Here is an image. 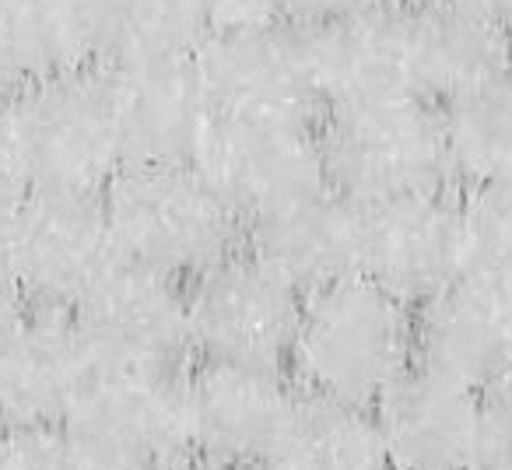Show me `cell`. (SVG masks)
Wrapping results in <instances>:
<instances>
[{
	"mask_svg": "<svg viewBox=\"0 0 512 470\" xmlns=\"http://www.w3.org/2000/svg\"><path fill=\"white\" fill-rule=\"evenodd\" d=\"M414 365V309L376 281L348 278L306 295L288 358L299 390L376 407Z\"/></svg>",
	"mask_w": 512,
	"mask_h": 470,
	"instance_id": "obj_1",
	"label": "cell"
},
{
	"mask_svg": "<svg viewBox=\"0 0 512 470\" xmlns=\"http://www.w3.org/2000/svg\"><path fill=\"white\" fill-rule=\"evenodd\" d=\"M0 116L32 190L102 197L130 165L106 67L32 78Z\"/></svg>",
	"mask_w": 512,
	"mask_h": 470,
	"instance_id": "obj_2",
	"label": "cell"
},
{
	"mask_svg": "<svg viewBox=\"0 0 512 470\" xmlns=\"http://www.w3.org/2000/svg\"><path fill=\"white\" fill-rule=\"evenodd\" d=\"M102 204L120 257L186 285L242 250L246 225L197 165L130 162Z\"/></svg>",
	"mask_w": 512,
	"mask_h": 470,
	"instance_id": "obj_3",
	"label": "cell"
},
{
	"mask_svg": "<svg viewBox=\"0 0 512 470\" xmlns=\"http://www.w3.org/2000/svg\"><path fill=\"white\" fill-rule=\"evenodd\" d=\"M320 144L330 186L362 207L446 190L453 179L442 106L421 95L327 109Z\"/></svg>",
	"mask_w": 512,
	"mask_h": 470,
	"instance_id": "obj_4",
	"label": "cell"
},
{
	"mask_svg": "<svg viewBox=\"0 0 512 470\" xmlns=\"http://www.w3.org/2000/svg\"><path fill=\"white\" fill-rule=\"evenodd\" d=\"M60 428L92 470H186L193 460L183 372L95 365Z\"/></svg>",
	"mask_w": 512,
	"mask_h": 470,
	"instance_id": "obj_5",
	"label": "cell"
},
{
	"mask_svg": "<svg viewBox=\"0 0 512 470\" xmlns=\"http://www.w3.org/2000/svg\"><path fill=\"white\" fill-rule=\"evenodd\" d=\"M8 257L29 306L71 313L120 257L102 197L29 190L0 225Z\"/></svg>",
	"mask_w": 512,
	"mask_h": 470,
	"instance_id": "obj_6",
	"label": "cell"
},
{
	"mask_svg": "<svg viewBox=\"0 0 512 470\" xmlns=\"http://www.w3.org/2000/svg\"><path fill=\"white\" fill-rule=\"evenodd\" d=\"M197 362L285 369L302 320V295L242 246L190 281Z\"/></svg>",
	"mask_w": 512,
	"mask_h": 470,
	"instance_id": "obj_7",
	"label": "cell"
},
{
	"mask_svg": "<svg viewBox=\"0 0 512 470\" xmlns=\"http://www.w3.org/2000/svg\"><path fill=\"white\" fill-rule=\"evenodd\" d=\"M71 316L102 369L183 372L193 355L186 281L137 260L116 257Z\"/></svg>",
	"mask_w": 512,
	"mask_h": 470,
	"instance_id": "obj_8",
	"label": "cell"
},
{
	"mask_svg": "<svg viewBox=\"0 0 512 470\" xmlns=\"http://www.w3.org/2000/svg\"><path fill=\"white\" fill-rule=\"evenodd\" d=\"M193 165L239 214L242 225L285 211L330 186L320 127L309 123L218 116Z\"/></svg>",
	"mask_w": 512,
	"mask_h": 470,
	"instance_id": "obj_9",
	"label": "cell"
},
{
	"mask_svg": "<svg viewBox=\"0 0 512 470\" xmlns=\"http://www.w3.org/2000/svg\"><path fill=\"white\" fill-rule=\"evenodd\" d=\"M193 64L218 116L320 127L323 99L309 71L302 29L267 22L211 32Z\"/></svg>",
	"mask_w": 512,
	"mask_h": 470,
	"instance_id": "obj_10",
	"label": "cell"
},
{
	"mask_svg": "<svg viewBox=\"0 0 512 470\" xmlns=\"http://www.w3.org/2000/svg\"><path fill=\"white\" fill-rule=\"evenodd\" d=\"M183 390L193 460L211 470L267 467L302 397L285 369L228 362H197Z\"/></svg>",
	"mask_w": 512,
	"mask_h": 470,
	"instance_id": "obj_11",
	"label": "cell"
},
{
	"mask_svg": "<svg viewBox=\"0 0 512 470\" xmlns=\"http://www.w3.org/2000/svg\"><path fill=\"white\" fill-rule=\"evenodd\" d=\"M467 274L460 200L446 190L365 207V271L411 309Z\"/></svg>",
	"mask_w": 512,
	"mask_h": 470,
	"instance_id": "obj_12",
	"label": "cell"
},
{
	"mask_svg": "<svg viewBox=\"0 0 512 470\" xmlns=\"http://www.w3.org/2000/svg\"><path fill=\"white\" fill-rule=\"evenodd\" d=\"M92 372L74 316L32 306L0 337V432L60 428Z\"/></svg>",
	"mask_w": 512,
	"mask_h": 470,
	"instance_id": "obj_13",
	"label": "cell"
},
{
	"mask_svg": "<svg viewBox=\"0 0 512 470\" xmlns=\"http://www.w3.org/2000/svg\"><path fill=\"white\" fill-rule=\"evenodd\" d=\"M418 365L477 393L512 379V288L463 274L414 309Z\"/></svg>",
	"mask_w": 512,
	"mask_h": 470,
	"instance_id": "obj_14",
	"label": "cell"
},
{
	"mask_svg": "<svg viewBox=\"0 0 512 470\" xmlns=\"http://www.w3.org/2000/svg\"><path fill=\"white\" fill-rule=\"evenodd\" d=\"M246 250L306 295L365 271V207L334 186L246 225Z\"/></svg>",
	"mask_w": 512,
	"mask_h": 470,
	"instance_id": "obj_15",
	"label": "cell"
},
{
	"mask_svg": "<svg viewBox=\"0 0 512 470\" xmlns=\"http://www.w3.org/2000/svg\"><path fill=\"white\" fill-rule=\"evenodd\" d=\"M484 393L414 365L372 407L390 470H470Z\"/></svg>",
	"mask_w": 512,
	"mask_h": 470,
	"instance_id": "obj_16",
	"label": "cell"
},
{
	"mask_svg": "<svg viewBox=\"0 0 512 470\" xmlns=\"http://www.w3.org/2000/svg\"><path fill=\"white\" fill-rule=\"evenodd\" d=\"M421 99L449 102L512 67L509 22L477 0H400Z\"/></svg>",
	"mask_w": 512,
	"mask_h": 470,
	"instance_id": "obj_17",
	"label": "cell"
},
{
	"mask_svg": "<svg viewBox=\"0 0 512 470\" xmlns=\"http://www.w3.org/2000/svg\"><path fill=\"white\" fill-rule=\"evenodd\" d=\"M130 162L193 165L211 134L214 102L193 60L109 71Z\"/></svg>",
	"mask_w": 512,
	"mask_h": 470,
	"instance_id": "obj_18",
	"label": "cell"
},
{
	"mask_svg": "<svg viewBox=\"0 0 512 470\" xmlns=\"http://www.w3.org/2000/svg\"><path fill=\"white\" fill-rule=\"evenodd\" d=\"M302 43L323 113L351 102L418 95L400 0L344 22L302 29Z\"/></svg>",
	"mask_w": 512,
	"mask_h": 470,
	"instance_id": "obj_19",
	"label": "cell"
},
{
	"mask_svg": "<svg viewBox=\"0 0 512 470\" xmlns=\"http://www.w3.org/2000/svg\"><path fill=\"white\" fill-rule=\"evenodd\" d=\"M271 470H390L372 407L313 397L302 390L299 407L274 449Z\"/></svg>",
	"mask_w": 512,
	"mask_h": 470,
	"instance_id": "obj_20",
	"label": "cell"
},
{
	"mask_svg": "<svg viewBox=\"0 0 512 470\" xmlns=\"http://www.w3.org/2000/svg\"><path fill=\"white\" fill-rule=\"evenodd\" d=\"M0 18L29 81L102 67V0H0Z\"/></svg>",
	"mask_w": 512,
	"mask_h": 470,
	"instance_id": "obj_21",
	"label": "cell"
},
{
	"mask_svg": "<svg viewBox=\"0 0 512 470\" xmlns=\"http://www.w3.org/2000/svg\"><path fill=\"white\" fill-rule=\"evenodd\" d=\"M449 169L470 186L512 179V67L442 102Z\"/></svg>",
	"mask_w": 512,
	"mask_h": 470,
	"instance_id": "obj_22",
	"label": "cell"
},
{
	"mask_svg": "<svg viewBox=\"0 0 512 470\" xmlns=\"http://www.w3.org/2000/svg\"><path fill=\"white\" fill-rule=\"evenodd\" d=\"M211 36L190 0H102V67L193 60Z\"/></svg>",
	"mask_w": 512,
	"mask_h": 470,
	"instance_id": "obj_23",
	"label": "cell"
},
{
	"mask_svg": "<svg viewBox=\"0 0 512 470\" xmlns=\"http://www.w3.org/2000/svg\"><path fill=\"white\" fill-rule=\"evenodd\" d=\"M467 274L512 288V179L470 186L460 200Z\"/></svg>",
	"mask_w": 512,
	"mask_h": 470,
	"instance_id": "obj_24",
	"label": "cell"
},
{
	"mask_svg": "<svg viewBox=\"0 0 512 470\" xmlns=\"http://www.w3.org/2000/svg\"><path fill=\"white\" fill-rule=\"evenodd\" d=\"M0 470H92L64 428L0 432Z\"/></svg>",
	"mask_w": 512,
	"mask_h": 470,
	"instance_id": "obj_25",
	"label": "cell"
},
{
	"mask_svg": "<svg viewBox=\"0 0 512 470\" xmlns=\"http://www.w3.org/2000/svg\"><path fill=\"white\" fill-rule=\"evenodd\" d=\"M470 470H512V379L484 393Z\"/></svg>",
	"mask_w": 512,
	"mask_h": 470,
	"instance_id": "obj_26",
	"label": "cell"
},
{
	"mask_svg": "<svg viewBox=\"0 0 512 470\" xmlns=\"http://www.w3.org/2000/svg\"><path fill=\"white\" fill-rule=\"evenodd\" d=\"M207 32L281 22V0H190Z\"/></svg>",
	"mask_w": 512,
	"mask_h": 470,
	"instance_id": "obj_27",
	"label": "cell"
},
{
	"mask_svg": "<svg viewBox=\"0 0 512 470\" xmlns=\"http://www.w3.org/2000/svg\"><path fill=\"white\" fill-rule=\"evenodd\" d=\"M383 4L390 0H281V18L295 22L299 29H320V25L376 11Z\"/></svg>",
	"mask_w": 512,
	"mask_h": 470,
	"instance_id": "obj_28",
	"label": "cell"
},
{
	"mask_svg": "<svg viewBox=\"0 0 512 470\" xmlns=\"http://www.w3.org/2000/svg\"><path fill=\"white\" fill-rule=\"evenodd\" d=\"M29 179H25V169L18 162L15 141H11L8 127H4V116H0V225L15 214V207L29 197Z\"/></svg>",
	"mask_w": 512,
	"mask_h": 470,
	"instance_id": "obj_29",
	"label": "cell"
},
{
	"mask_svg": "<svg viewBox=\"0 0 512 470\" xmlns=\"http://www.w3.org/2000/svg\"><path fill=\"white\" fill-rule=\"evenodd\" d=\"M25 85H29V74H25L15 43H11L8 29H4V18H0V113L8 109V102L15 99Z\"/></svg>",
	"mask_w": 512,
	"mask_h": 470,
	"instance_id": "obj_30",
	"label": "cell"
},
{
	"mask_svg": "<svg viewBox=\"0 0 512 470\" xmlns=\"http://www.w3.org/2000/svg\"><path fill=\"white\" fill-rule=\"evenodd\" d=\"M29 299H25L22 285H18L15 271H11L8 257L0 253V337L8 334L25 313H29Z\"/></svg>",
	"mask_w": 512,
	"mask_h": 470,
	"instance_id": "obj_31",
	"label": "cell"
},
{
	"mask_svg": "<svg viewBox=\"0 0 512 470\" xmlns=\"http://www.w3.org/2000/svg\"><path fill=\"white\" fill-rule=\"evenodd\" d=\"M477 4H484L488 11H495V15H502L505 22L512 18V0H477Z\"/></svg>",
	"mask_w": 512,
	"mask_h": 470,
	"instance_id": "obj_32",
	"label": "cell"
},
{
	"mask_svg": "<svg viewBox=\"0 0 512 470\" xmlns=\"http://www.w3.org/2000/svg\"><path fill=\"white\" fill-rule=\"evenodd\" d=\"M225 470H271V467H225Z\"/></svg>",
	"mask_w": 512,
	"mask_h": 470,
	"instance_id": "obj_33",
	"label": "cell"
},
{
	"mask_svg": "<svg viewBox=\"0 0 512 470\" xmlns=\"http://www.w3.org/2000/svg\"><path fill=\"white\" fill-rule=\"evenodd\" d=\"M509 36H512V18H509Z\"/></svg>",
	"mask_w": 512,
	"mask_h": 470,
	"instance_id": "obj_34",
	"label": "cell"
}]
</instances>
